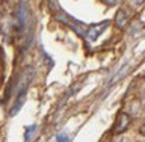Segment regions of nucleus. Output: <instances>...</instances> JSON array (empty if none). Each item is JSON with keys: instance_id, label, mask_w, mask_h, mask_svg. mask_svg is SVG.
<instances>
[{"instance_id": "1", "label": "nucleus", "mask_w": 145, "mask_h": 142, "mask_svg": "<svg viewBox=\"0 0 145 142\" xmlns=\"http://www.w3.org/2000/svg\"><path fill=\"white\" fill-rule=\"evenodd\" d=\"M29 83H30V80H27L26 83L23 82V83L20 85V88H18V94H17V97H15V101H14V106H12L11 111H9V116L17 115L18 111L23 107L24 100H26V94H27V88H29Z\"/></svg>"}, {"instance_id": "2", "label": "nucleus", "mask_w": 145, "mask_h": 142, "mask_svg": "<svg viewBox=\"0 0 145 142\" xmlns=\"http://www.w3.org/2000/svg\"><path fill=\"white\" fill-rule=\"evenodd\" d=\"M109 24H110V21H109V20H104V21H101V23H97V24L89 26L88 30H86V38L91 39V41H95L104 30H106V27H107Z\"/></svg>"}, {"instance_id": "3", "label": "nucleus", "mask_w": 145, "mask_h": 142, "mask_svg": "<svg viewBox=\"0 0 145 142\" xmlns=\"http://www.w3.org/2000/svg\"><path fill=\"white\" fill-rule=\"evenodd\" d=\"M130 126V116L127 115V113H120L115 121V126H113V132L115 133H121V132H124L127 127Z\"/></svg>"}, {"instance_id": "4", "label": "nucleus", "mask_w": 145, "mask_h": 142, "mask_svg": "<svg viewBox=\"0 0 145 142\" xmlns=\"http://www.w3.org/2000/svg\"><path fill=\"white\" fill-rule=\"evenodd\" d=\"M127 21H129V15H127V12L124 9H120V11L116 12V17H115V24L116 27H124L127 24Z\"/></svg>"}, {"instance_id": "5", "label": "nucleus", "mask_w": 145, "mask_h": 142, "mask_svg": "<svg viewBox=\"0 0 145 142\" xmlns=\"http://www.w3.org/2000/svg\"><path fill=\"white\" fill-rule=\"evenodd\" d=\"M36 133H38V126H29L26 127V132H24V141L26 142H32V138L33 136H36Z\"/></svg>"}, {"instance_id": "6", "label": "nucleus", "mask_w": 145, "mask_h": 142, "mask_svg": "<svg viewBox=\"0 0 145 142\" xmlns=\"http://www.w3.org/2000/svg\"><path fill=\"white\" fill-rule=\"evenodd\" d=\"M56 141L57 142H70V136H68L67 132H61V133H57Z\"/></svg>"}, {"instance_id": "7", "label": "nucleus", "mask_w": 145, "mask_h": 142, "mask_svg": "<svg viewBox=\"0 0 145 142\" xmlns=\"http://www.w3.org/2000/svg\"><path fill=\"white\" fill-rule=\"evenodd\" d=\"M140 133H142V135H144V136H145V124H144V126H142V129H140Z\"/></svg>"}, {"instance_id": "8", "label": "nucleus", "mask_w": 145, "mask_h": 142, "mask_svg": "<svg viewBox=\"0 0 145 142\" xmlns=\"http://www.w3.org/2000/svg\"><path fill=\"white\" fill-rule=\"evenodd\" d=\"M0 79H2V71H0Z\"/></svg>"}]
</instances>
